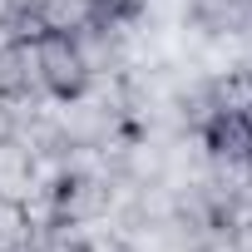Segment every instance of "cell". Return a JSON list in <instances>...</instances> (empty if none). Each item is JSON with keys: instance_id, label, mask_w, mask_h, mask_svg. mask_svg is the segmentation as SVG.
Segmentation results:
<instances>
[{"instance_id": "obj_1", "label": "cell", "mask_w": 252, "mask_h": 252, "mask_svg": "<svg viewBox=\"0 0 252 252\" xmlns=\"http://www.w3.org/2000/svg\"><path fill=\"white\" fill-rule=\"evenodd\" d=\"M35 55H40V74H45V89H50V94L74 99V94L89 84V69H84V60H79V50H74L69 35H60V30L40 35V40H35Z\"/></svg>"}, {"instance_id": "obj_2", "label": "cell", "mask_w": 252, "mask_h": 252, "mask_svg": "<svg viewBox=\"0 0 252 252\" xmlns=\"http://www.w3.org/2000/svg\"><path fill=\"white\" fill-rule=\"evenodd\" d=\"M40 15H45L50 30L69 35V30H79L84 20H94L99 10H94V0H40Z\"/></svg>"}, {"instance_id": "obj_3", "label": "cell", "mask_w": 252, "mask_h": 252, "mask_svg": "<svg viewBox=\"0 0 252 252\" xmlns=\"http://www.w3.org/2000/svg\"><path fill=\"white\" fill-rule=\"evenodd\" d=\"M232 252H252V222H232Z\"/></svg>"}, {"instance_id": "obj_4", "label": "cell", "mask_w": 252, "mask_h": 252, "mask_svg": "<svg viewBox=\"0 0 252 252\" xmlns=\"http://www.w3.org/2000/svg\"><path fill=\"white\" fill-rule=\"evenodd\" d=\"M0 139H15V114H10L5 99H0Z\"/></svg>"}, {"instance_id": "obj_5", "label": "cell", "mask_w": 252, "mask_h": 252, "mask_svg": "<svg viewBox=\"0 0 252 252\" xmlns=\"http://www.w3.org/2000/svg\"><path fill=\"white\" fill-rule=\"evenodd\" d=\"M0 15H5V0H0Z\"/></svg>"}, {"instance_id": "obj_6", "label": "cell", "mask_w": 252, "mask_h": 252, "mask_svg": "<svg viewBox=\"0 0 252 252\" xmlns=\"http://www.w3.org/2000/svg\"><path fill=\"white\" fill-rule=\"evenodd\" d=\"M0 99H5V94H0Z\"/></svg>"}]
</instances>
